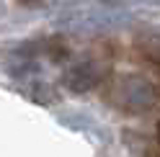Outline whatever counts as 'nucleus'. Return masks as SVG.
I'll return each mask as SVG.
<instances>
[{
	"mask_svg": "<svg viewBox=\"0 0 160 157\" xmlns=\"http://www.w3.org/2000/svg\"><path fill=\"white\" fill-rule=\"evenodd\" d=\"M116 103L122 108H132V111H145L152 108L155 103V90L152 85L139 80V77H124L116 85Z\"/></svg>",
	"mask_w": 160,
	"mask_h": 157,
	"instance_id": "obj_1",
	"label": "nucleus"
},
{
	"mask_svg": "<svg viewBox=\"0 0 160 157\" xmlns=\"http://www.w3.org/2000/svg\"><path fill=\"white\" fill-rule=\"evenodd\" d=\"M98 77H101V72L96 70V64L93 62H83L67 75V83H70V88H75V90H85V88L98 83Z\"/></svg>",
	"mask_w": 160,
	"mask_h": 157,
	"instance_id": "obj_2",
	"label": "nucleus"
}]
</instances>
